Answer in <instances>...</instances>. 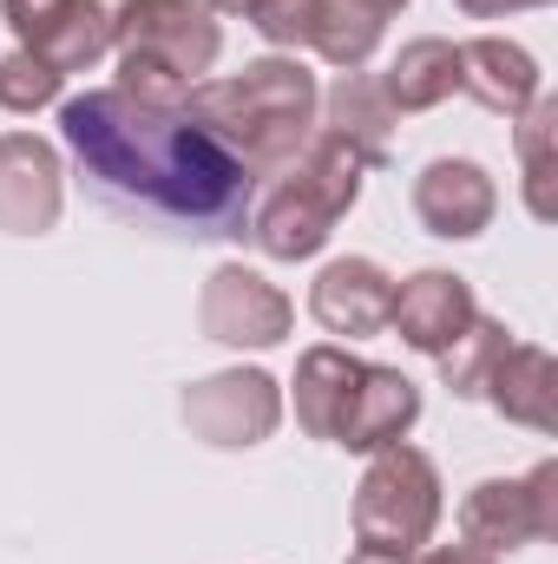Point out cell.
Segmentation results:
<instances>
[{"instance_id":"6da1fadb","label":"cell","mask_w":558,"mask_h":564,"mask_svg":"<svg viewBox=\"0 0 558 564\" xmlns=\"http://www.w3.org/2000/svg\"><path fill=\"white\" fill-rule=\"evenodd\" d=\"M60 132L112 210L151 217L178 237H244L250 230L257 171L237 164L184 106L178 112L139 106L119 86H106V93L66 99Z\"/></svg>"},{"instance_id":"7a4b0ae2","label":"cell","mask_w":558,"mask_h":564,"mask_svg":"<svg viewBox=\"0 0 558 564\" xmlns=\"http://www.w3.org/2000/svg\"><path fill=\"white\" fill-rule=\"evenodd\" d=\"M315 79L296 59H257L237 79L191 86L184 112L250 171H282L315 139Z\"/></svg>"},{"instance_id":"3957f363","label":"cell","mask_w":558,"mask_h":564,"mask_svg":"<svg viewBox=\"0 0 558 564\" xmlns=\"http://www.w3.org/2000/svg\"><path fill=\"white\" fill-rule=\"evenodd\" d=\"M362 171H368V164H362L342 139H329V132L309 139L302 144V164L270 191V204L250 217L257 250L277 257V263H302V257H315V250L329 243V230L355 210V197H362Z\"/></svg>"},{"instance_id":"277c9868","label":"cell","mask_w":558,"mask_h":564,"mask_svg":"<svg viewBox=\"0 0 558 564\" xmlns=\"http://www.w3.org/2000/svg\"><path fill=\"white\" fill-rule=\"evenodd\" d=\"M433 519H440V473H433V459L420 446H408V440L382 446L368 479L355 486V545L382 552V558H415L433 539Z\"/></svg>"},{"instance_id":"5b68a950","label":"cell","mask_w":558,"mask_h":564,"mask_svg":"<svg viewBox=\"0 0 558 564\" xmlns=\"http://www.w3.org/2000/svg\"><path fill=\"white\" fill-rule=\"evenodd\" d=\"M112 46L119 53H144L158 66H171L184 86H197V73L217 66V20L204 0H126L112 13Z\"/></svg>"},{"instance_id":"8992f818","label":"cell","mask_w":558,"mask_h":564,"mask_svg":"<svg viewBox=\"0 0 558 564\" xmlns=\"http://www.w3.org/2000/svg\"><path fill=\"white\" fill-rule=\"evenodd\" d=\"M558 466H533V479H486L466 492L460 506V532L466 545L480 552H519L533 539H552L558 532Z\"/></svg>"},{"instance_id":"52a82bcc","label":"cell","mask_w":558,"mask_h":564,"mask_svg":"<svg viewBox=\"0 0 558 564\" xmlns=\"http://www.w3.org/2000/svg\"><path fill=\"white\" fill-rule=\"evenodd\" d=\"M282 421V394L264 368H224L197 388H184V426L204 446H264Z\"/></svg>"},{"instance_id":"ba28073f","label":"cell","mask_w":558,"mask_h":564,"mask_svg":"<svg viewBox=\"0 0 558 564\" xmlns=\"http://www.w3.org/2000/svg\"><path fill=\"white\" fill-rule=\"evenodd\" d=\"M197 322L224 348H277L282 335H289V322H296V308H289V295H282L277 282H264L244 263H224L204 282Z\"/></svg>"},{"instance_id":"9c48e42d","label":"cell","mask_w":558,"mask_h":564,"mask_svg":"<svg viewBox=\"0 0 558 564\" xmlns=\"http://www.w3.org/2000/svg\"><path fill=\"white\" fill-rule=\"evenodd\" d=\"M0 13L13 20L20 46L40 53L53 73H86L112 46V13L99 0H0Z\"/></svg>"},{"instance_id":"30bf717a","label":"cell","mask_w":558,"mask_h":564,"mask_svg":"<svg viewBox=\"0 0 558 564\" xmlns=\"http://www.w3.org/2000/svg\"><path fill=\"white\" fill-rule=\"evenodd\" d=\"M420 421V388L401 368H375L362 361L355 368V388L342 401V421H335V446L348 453H382L395 440H408V426Z\"/></svg>"},{"instance_id":"8fae6325","label":"cell","mask_w":558,"mask_h":564,"mask_svg":"<svg viewBox=\"0 0 558 564\" xmlns=\"http://www.w3.org/2000/svg\"><path fill=\"white\" fill-rule=\"evenodd\" d=\"M60 224V151L33 132L0 139V230L40 237Z\"/></svg>"},{"instance_id":"7c38bea8","label":"cell","mask_w":558,"mask_h":564,"mask_svg":"<svg viewBox=\"0 0 558 564\" xmlns=\"http://www.w3.org/2000/svg\"><path fill=\"white\" fill-rule=\"evenodd\" d=\"M480 315V302H473V289L466 276H453V270H420L395 289V302H388V328L420 348V355H440V348H453V335H466V322Z\"/></svg>"},{"instance_id":"4fadbf2b","label":"cell","mask_w":558,"mask_h":564,"mask_svg":"<svg viewBox=\"0 0 558 564\" xmlns=\"http://www.w3.org/2000/svg\"><path fill=\"white\" fill-rule=\"evenodd\" d=\"M388 302H395V282L382 263L368 257H335L322 276L309 282V315L329 328V335H382L388 328Z\"/></svg>"},{"instance_id":"5bb4252c","label":"cell","mask_w":558,"mask_h":564,"mask_svg":"<svg viewBox=\"0 0 558 564\" xmlns=\"http://www.w3.org/2000/svg\"><path fill=\"white\" fill-rule=\"evenodd\" d=\"M493 210H500V191L473 158H433L415 177V217L433 237H480Z\"/></svg>"},{"instance_id":"9a60e30c","label":"cell","mask_w":558,"mask_h":564,"mask_svg":"<svg viewBox=\"0 0 558 564\" xmlns=\"http://www.w3.org/2000/svg\"><path fill=\"white\" fill-rule=\"evenodd\" d=\"M506 421L533 426V433H558V368L546 348H526V341H506L486 388H480Z\"/></svg>"},{"instance_id":"2e32d148","label":"cell","mask_w":558,"mask_h":564,"mask_svg":"<svg viewBox=\"0 0 558 564\" xmlns=\"http://www.w3.org/2000/svg\"><path fill=\"white\" fill-rule=\"evenodd\" d=\"M460 86H466L486 112L519 119V112L539 99V66H533V53L513 46V40H466V46H460Z\"/></svg>"},{"instance_id":"e0dca14e","label":"cell","mask_w":558,"mask_h":564,"mask_svg":"<svg viewBox=\"0 0 558 564\" xmlns=\"http://www.w3.org/2000/svg\"><path fill=\"white\" fill-rule=\"evenodd\" d=\"M329 139H342L362 164H388L395 158V106H388L382 79L342 73L329 86Z\"/></svg>"},{"instance_id":"ac0fdd59","label":"cell","mask_w":558,"mask_h":564,"mask_svg":"<svg viewBox=\"0 0 558 564\" xmlns=\"http://www.w3.org/2000/svg\"><path fill=\"white\" fill-rule=\"evenodd\" d=\"M453 86H460V46L453 40H408L382 79L395 112H433L440 99H453Z\"/></svg>"},{"instance_id":"d6986e66","label":"cell","mask_w":558,"mask_h":564,"mask_svg":"<svg viewBox=\"0 0 558 564\" xmlns=\"http://www.w3.org/2000/svg\"><path fill=\"white\" fill-rule=\"evenodd\" d=\"M355 368H362V355H348V348H309L296 361V421H302V433L335 440L342 401L355 388Z\"/></svg>"},{"instance_id":"ffe728a7","label":"cell","mask_w":558,"mask_h":564,"mask_svg":"<svg viewBox=\"0 0 558 564\" xmlns=\"http://www.w3.org/2000/svg\"><path fill=\"white\" fill-rule=\"evenodd\" d=\"M309 46H315L329 66L362 73L368 53L382 46V20H375L362 0H315V13H309Z\"/></svg>"},{"instance_id":"44dd1931","label":"cell","mask_w":558,"mask_h":564,"mask_svg":"<svg viewBox=\"0 0 558 564\" xmlns=\"http://www.w3.org/2000/svg\"><path fill=\"white\" fill-rule=\"evenodd\" d=\"M519 158H526V210L539 224H552V144H558V99H533L519 112Z\"/></svg>"},{"instance_id":"7402d4cb","label":"cell","mask_w":558,"mask_h":564,"mask_svg":"<svg viewBox=\"0 0 558 564\" xmlns=\"http://www.w3.org/2000/svg\"><path fill=\"white\" fill-rule=\"evenodd\" d=\"M500 348H506V328L486 322V315H473L466 335H453V348L433 355V361H440V381H447L453 394H480L486 375H493V361H500Z\"/></svg>"},{"instance_id":"603a6c76","label":"cell","mask_w":558,"mask_h":564,"mask_svg":"<svg viewBox=\"0 0 558 564\" xmlns=\"http://www.w3.org/2000/svg\"><path fill=\"white\" fill-rule=\"evenodd\" d=\"M60 79L66 73H53L40 53H7L0 59V112H40V106H53L60 99Z\"/></svg>"},{"instance_id":"cb8c5ba5","label":"cell","mask_w":558,"mask_h":564,"mask_svg":"<svg viewBox=\"0 0 558 564\" xmlns=\"http://www.w3.org/2000/svg\"><path fill=\"white\" fill-rule=\"evenodd\" d=\"M309 13H315V0H257L250 26L270 46H309Z\"/></svg>"},{"instance_id":"d4e9b609","label":"cell","mask_w":558,"mask_h":564,"mask_svg":"<svg viewBox=\"0 0 558 564\" xmlns=\"http://www.w3.org/2000/svg\"><path fill=\"white\" fill-rule=\"evenodd\" d=\"M408 564H493V552H480V545H440V552L408 558Z\"/></svg>"},{"instance_id":"484cf974","label":"cell","mask_w":558,"mask_h":564,"mask_svg":"<svg viewBox=\"0 0 558 564\" xmlns=\"http://www.w3.org/2000/svg\"><path fill=\"white\" fill-rule=\"evenodd\" d=\"M473 20H500V13H519V7H546V0H460Z\"/></svg>"},{"instance_id":"4316f807","label":"cell","mask_w":558,"mask_h":564,"mask_svg":"<svg viewBox=\"0 0 558 564\" xmlns=\"http://www.w3.org/2000/svg\"><path fill=\"white\" fill-rule=\"evenodd\" d=\"M204 7H217V13H257V0H204Z\"/></svg>"},{"instance_id":"83f0119b","label":"cell","mask_w":558,"mask_h":564,"mask_svg":"<svg viewBox=\"0 0 558 564\" xmlns=\"http://www.w3.org/2000/svg\"><path fill=\"white\" fill-rule=\"evenodd\" d=\"M362 7H368L375 20H388V13H395V7H408V0H362Z\"/></svg>"},{"instance_id":"f1b7e54d","label":"cell","mask_w":558,"mask_h":564,"mask_svg":"<svg viewBox=\"0 0 558 564\" xmlns=\"http://www.w3.org/2000/svg\"><path fill=\"white\" fill-rule=\"evenodd\" d=\"M348 564H408V558H382V552H362V545H355V558Z\"/></svg>"}]
</instances>
